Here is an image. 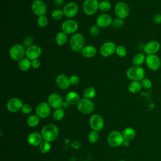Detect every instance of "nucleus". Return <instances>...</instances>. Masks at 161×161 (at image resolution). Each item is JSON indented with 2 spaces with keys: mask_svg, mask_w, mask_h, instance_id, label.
I'll return each instance as SVG.
<instances>
[{
  "mask_svg": "<svg viewBox=\"0 0 161 161\" xmlns=\"http://www.w3.org/2000/svg\"><path fill=\"white\" fill-rule=\"evenodd\" d=\"M41 135L44 140L47 142H53L58 135V129L53 124L45 125L42 130Z\"/></svg>",
  "mask_w": 161,
  "mask_h": 161,
  "instance_id": "nucleus-1",
  "label": "nucleus"
},
{
  "mask_svg": "<svg viewBox=\"0 0 161 161\" xmlns=\"http://www.w3.org/2000/svg\"><path fill=\"white\" fill-rule=\"evenodd\" d=\"M114 11L117 18L125 19L130 14V7L125 2H118L114 8Z\"/></svg>",
  "mask_w": 161,
  "mask_h": 161,
  "instance_id": "nucleus-5",
  "label": "nucleus"
},
{
  "mask_svg": "<svg viewBox=\"0 0 161 161\" xmlns=\"http://www.w3.org/2000/svg\"><path fill=\"white\" fill-rule=\"evenodd\" d=\"M88 139H89V141L91 142V143H96L98 139H99V135L97 133V131H91L89 133V135H88Z\"/></svg>",
  "mask_w": 161,
  "mask_h": 161,
  "instance_id": "nucleus-39",
  "label": "nucleus"
},
{
  "mask_svg": "<svg viewBox=\"0 0 161 161\" xmlns=\"http://www.w3.org/2000/svg\"><path fill=\"white\" fill-rule=\"evenodd\" d=\"M113 19L112 16L108 13H102L99 14L96 19V25L101 28H106L112 25Z\"/></svg>",
  "mask_w": 161,
  "mask_h": 161,
  "instance_id": "nucleus-14",
  "label": "nucleus"
},
{
  "mask_svg": "<svg viewBox=\"0 0 161 161\" xmlns=\"http://www.w3.org/2000/svg\"><path fill=\"white\" fill-rule=\"evenodd\" d=\"M51 16H52V19H54V20H56V21L60 20L64 16V14L63 10L60 9H58V8L54 9L52 12Z\"/></svg>",
  "mask_w": 161,
  "mask_h": 161,
  "instance_id": "nucleus-32",
  "label": "nucleus"
},
{
  "mask_svg": "<svg viewBox=\"0 0 161 161\" xmlns=\"http://www.w3.org/2000/svg\"><path fill=\"white\" fill-rule=\"evenodd\" d=\"M64 0H53V4L57 6H60L63 4Z\"/></svg>",
  "mask_w": 161,
  "mask_h": 161,
  "instance_id": "nucleus-48",
  "label": "nucleus"
},
{
  "mask_svg": "<svg viewBox=\"0 0 161 161\" xmlns=\"http://www.w3.org/2000/svg\"><path fill=\"white\" fill-rule=\"evenodd\" d=\"M152 21L157 25L161 23V13H156L152 17Z\"/></svg>",
  "mask_w": 161,
  "mask_h": 161,
  "instance_id": "nucleus-45",
  "label": "nucleus"
},
{
  "mask_svg": "<svg viewBox=\"0 0 161 161\" xmlns=\"http://www.w3.org/2000/svg\"><path fill=\"white\" fill-rule=\"evenodd\" d=\"M142 87L145 89H150L152 87V82L148 78H144L140 81Z\"/></svg>",
  "mask_w": 161,
  "mask_h": 161,
  "instance_id": "nucleus-38",
  "label": "nucleus"
},
{
  "mask_svg": "<svg viewBox=\"0 0 161 161\" xmlns=\"http://www.w3.org/2000/svg\"><path fill=\"white\" fill-rule=\"evenodd\" d=\"M142 88L140 81H131L128 87V89L130 92L132 94H136L141 91Z\"/></svg>",
  "mask_w": 161,
  "mask_h": 161,
  "instance_id": "nucleus-28",
  "label": "nucleus"
},
{
  "mask_svg": "<svg viewBox=\"0 0 161 161\" xmlns=\"http://www.w3.org/2000/svg\"><path fill=\"white\" fill-rule=\"evenodd\" d=\"M39 123V117L37 115H31L27 119V124L31 127H35Z\"/></svg>",
  "mask_w": 161,
  "mask_h": 161,
  "instance_id": "nucleus-33",
  "label": "nucleus"
},
{
  "mask_svg": "<svg viewBox=\"0 0 161 161\" xmlns=\"http://www.w3.org/2000/svg\"><path fill=\"white\" fill-rule=\"evenodd\" d=\"M50 149H51V145H50L49 142L45 140V141L42 142L40 143V145H39V150L43 153L48 152Z\"/></svg>",
  "mask_w": 161,
  "mask_h": 161,
  "instance_id": "nucleus-35",
  "label": "nucleus"
},
{
  "mask_svg": "<svg viewBox=\"0 0 161 161\" xmlns=\"http://www.w3.org/2000/svg\"><path fill=\"white\" fill-rule=\"evenodd\" d=\"M89 124L91 128L94 131H101L104 126V121L103 118L99 114L92 115L89 120Z\"/></svg>",
  "mask_w": 161,
  "mask_h": 161,
  "instance_id": "nucleus-18",
  "label": "nucleus"
},
{
  "mask_svg": "<svg viewBox=\"0 0 161 161\" xmlns=\"http://www.w3.org/2000/svg\"><path fill=\"white\" fill-rule=\"evenodd\" d=\"M64 114H65L64 110L62 108H60L56 109L54 111V112L53 113V117L55 119L59 121V120H61L64 118Z\"/></svg>",
  "mask_w": 161,
  "mask_h": 161,
  "instance_id": "nucleus-36",
  "label": "nucleus"
},
{
  "mask_svg": "<svg viewBox=\"0 0 161 161\" xmlns=\"http://www.w3.org/2000/svg\"><path fill=\"white\" fill-rule=\"evenodd\" d=\"M33 40L31 38V36H26V37H25V38L23 39V45L26 48H28L31 46L33 45Z\"/></svg>",
  "mask_w": 161,
  "mask_h": 161,
  "instance_id": "nucleus-41",
  "label": "nucleus"
},
{
  "mask_svg": "<svg viewBox=\"0 0 161 161\" xmlns=\"http://www.w3.org/2000/svg\"><path fill=\"white\" fill-rule=\"evenodd\" d=\"M119 161H126V160H119Z\"/></svg>",
  "mask_w": 161,
  "mask_h": 161,
  "instance_id": "nucleus-51",
  "label": "nucleus"
},
{
  "mask_svg": "<svg viewBox=\"0 0 161 161\" xmlns=\"http://www.w3.org/2000/svg\"><path fill=\"white\" fill-rule=\"evenodd\" d=\"M116 46L113 42H106L103 43L99 48L101 55L104 57H108L116 52Z\"/></svg>",
  "mask_w": 161,
  "mask_h": 161,
  "instance_id": "nucleus-12",
  "label": "nucleus"
},
{
  "mask_svg": "<svg viewBox=\"0 0 161 161\" xmlns=\"http://www.w3.org/2000/svg\"><path fill=\"white\" fill-rule=\"evenodd\" d=\"M62 31L66 35L74 34L79 28V24L77 21L73 19H67L65 20L61 25Z\"/></svg>",
  "mask_w": 161,
  "mask_h": 161,
  "instance_id": "nucleus-6",
  "label": "nucleus"
},
{
  "mask_svg": "<svg viewBox=\"0 0 161 161\" xmlns=\"http://www.w3.org/2000/svg\"><path fill=\"white\" fill-rule=\"evenodd\" d=\"M116 54L119 57H125L128 53L126 48L123 45H118L116 48Z\"/></svg>",
  "mask_w": 161,
  "mask_h": 161,
  "instance_id": "nucleus-34",
  "label": "nucleus"
},
{
  "mask_svg": "<svg viewBox=\"0 0 161 161\" xmlns=\"http://www.w3.org/2000/svg\"><path fill=\"white\" fill-rule=\"evenodd\" d=\"M99 1L97 0H84L82 4V10L85 14L92 16L99 9Z\"/></svg>",
  "mask_w": 161,
  "mask_h": 161,
  "instance_id": "nucleus-7",
  "label": "nucleus"
},
{
  "mask_svg": "<svg viewBox=\"0 0 161 161\" xmlns=\"http://www.w3.org/2000/svg\"><path fill=\"white\" fill-rule=\"evenodd\" d=\"M64 16L69 19L75 17L79 12V6L75 2H69L63 8Z\"/></svg>",
  "mask_w": 161,
  "mask_h": 161,
  "instance_id": "nucleus-13",
  "label": "nucleus"
},
{
  "mask_svg": "<svg viewBox=\"0 0 161 161\" xmlns=\"http://www.w3.org/2000/svg\"><path fill=\"white\" fill-rule=\"evenodd\" d=\"M18 67L21 71H27L31 67V60L24 57L18 61Z\"/></svg>",
  "mask_w": 161,
  "mask_h": 161,
  "instance_id": "nucleus-25",
  "label": "nucleus"
},
{
  "mask_svg": "<svg viewBox=\"0 0 161 161\" xmlns=\"http://www.w3.org/2000/svg\"><path fill=\"white\" fill-rule=\"evenodd\" d=\"M41 63L40 61L38 59H35L33 60H31V67L35 69H37L40 67Z\"/></svg>",
  "mask_w": 161,
  "mask_h": 161,
  "instance_id": "nucleus-46",
  "label": "nucleus"
},
{
  "mask_svg": "<svg viewBox=\"0 0 161 161\" xmlns=\"http://www.w3.org/2000/svg\"><path fill=\"white\" fill-rule=\"evenodd\" d=\"M85 38L80 33H75L72 35L69 40V45L71 50L75 52H81L84 47Z\"/></svg>",
  "mask_w": 161,
  "mask_h": 161,
  "instance_id": "nucleus-3",
  "label": "nucleus"
},
{
  "mask_svg": "<svg viewBox=\"0 0 161 161\" xmlns=\"http://www.w3.org/2000/svg\"><path fill=\"white\" fill-rule=\"evenodd\" d=\"M23 104L18 97H12L8 100L6 104L8 110L11 113H16L21 109Z\"/></svg>",
  "mask_w": 161,
  "mask_h": 161,
  "instance_id": "nucleus-16",
  "label": "nucleus"
},
{
  "mask_svg": "<svg viewBox=\"0 0 161 161\" xmlns=\"http://www.w3.org/2000/svg\"><path fill=\"white\" fill-rule=\"evenodd\" d=\"M77 109L80 113L85 114H88L94 111V104L91 99L83 97L80 99L78 103Z\"/></svg>",
  "mask_w": 161,
  "mask_h": 161,
  "instance_id": "nucleus-8",
  "label": "nucleus"
},
{
  "mask_svg": "<svg viewBox=\"0 0 161 161\" xmlns=\"http://www.w3.org/2000/svg\"><path fill=\"white\" fill-rule=\"evenodd\" d=\"M68 104H68V103H67V101H65V102H64V103H63L62 106H63V107H64V108H65V107H67Z\"/></svg>",
  "mask_w": 161,
  "mask_h": 161,
  "instance_id": "nucleus-50",
  "label": "nucleus"
},
{
  "mask_svg": "<svg viewBox=\"0 0 161 161\" xmlns=\"http://www.w3.org/2000/svg\"><path fill=\"white\" fill-rule=\"evenodd\" d=\"M42 136L38 133L34 132L31 133L28 135V143L33 146L40 145L42 142Z\"/></svg>",
  "mask_w": 161,
  "mask_h": 161,
  "instance_id": "nucleus-23",
  "label": "nucleus"
},
{
  "mask_svg": "<svg viewBox=\"0 0 161 161\" xmlns=\"http://www.w3.org/2000/svg\"><path fill=\"white\" fill-rule=\"evenodd\" d=\"M160 49V44L156 40H152L147 42L143 47V51L147 55L156 54Z\"/></svg>",
  "mask_w": 161,
  "mask_h": 161,
  "instance_id": "nucleus-19",
  "label": "nucleus"
},
{
  "mask_svg": "<svg viewBox=\"0 0 161 161\" xmlns=\"http://www.w3.org/2000/svg\"><path fill=\"white\" fill-rule=\"evenodd\" d=\"M32 108L29 104H23L22 108H21V111L24 114H29L31 112Z\"/></svg>",
  "mask_w": 161,
  "mask_h": 161,
  "instance_id": "nucleus-44",
  "label": "nucleus"
},
{
  "mask_svg": "<svg viewBox=\"0 0 161 161\" xmlns=\"http://www.w3.org/2000/svg\"><path fill=\"white\" fill-rule=\"evenodd\" d=\"M72 147L74 148H79L81 147V144L78 141H74L72 143Z\"/></svg>",
  "mask_w": 161,
  "mask_h": 161,
  "instance_id": "nucleus-47",
  "label": "nucleus"
},
{
  "mask_svg": "<svg viewBox=\"0 0 161 161\" xmlns=\"http://www.w3.org/2000/svg\"><path fill=\"white\" fill-rule=\"evenodd\" d=\"M36 115L41 118L48 117L50 113V106L48 103L42 102L39 103L36 108Z\"/></svg>",
  "mask_w": 161,
  "mask_h": 161,
  "instance_id": "nucleus-17",
  "label": "nucleus"
},
{
  "mask_svg": "<svg viewBox=\"0 0 161 161\" xmlns=\"http://www.w3.org/2000/svg\"><path fill=\"white\" fill-rule=\"evenodd\" d=\"M69 80H70V84L73 85V86H76V85L79 84L80 82V80L79 76L76 74H73V75H70V77H69Z\"/></svg>",
  "mask_w": 161,
  "mask_h": 161,
  "instance_id": "nucleus-42",
  "label": "nucleus"
},
{
  "mask_svg": "<svg viewBox=\"0 0 161 161\" xmlns=\"http://www.w3.org/2000/svg\"><path fill=\"white\" fill-rule=\"evenodd\" d=\"M55 43L59 46L64 45L67 41V36L63 31H58L55 36Z\"/></svg>",
  "mask_w": 161,
  "mask_h": 161,
  "instance_id": "nucleus-27",
  "label": "nucleus"
},
{
  "mask_svg": "<svg viewBox=\"0 0 161 161\" xmlns=\"http://www.w3.org/2000/svg\"><path fill=\"white\" fill-rule=\"evenodd\" d=\"M42 48L37 45H33L32 46L26 48L25 56L30 60L38 59L42 54Z\"/></svg>",
  "mask_w": 161,
  "mask_h": 161,
  "instance_id": "nucleus-15",
  "label": "nucleus"
},
{
  "mask_svg": "<svg viewBox=\"0 0 161 161\" xmlns=\"http://www.w3.org/2000/svg\"><path fill=\"white\" fill-rule=\"evenodd\" d=\"M26 53L25 47L21 44H15L9 50V56L14 61H19Z\"/></svg>",
  "mask_w": 161,
  "mask_h": 161,
  "instance_id": "nucleus-4",
  "label": "nucleus"
},
{
  "mask_svg": "<svg viewBox=\"0 0 161 161\" xmlns=\"http://www.w3.org/2000/svg\"><path fill=\"white\" fill-rule=\"evenodd\" d=\"M96 94V89L93 87H91V86L86 87L83 92L84 97L89 99H91L93 97H94Z\"/></svg>",
  "mask_w": 161,
  "mask_h": 161,
  "instance_id": "nucleus-30",
  "label": "nucleus"
},
{
  "mask_svg": "<svg viewBox=\"0 0 161 161\" xmlns=\"http://www.w3.org/2000/svg\"><path fill=\"white\" fill-rule=\"evenodd\" d=\"M111 8V4L108 0H103L99 3V9L103 12H107Z\"/></svg>",
  "mask_w": 161,
  "mask_h": 161,
  "instance_id": "nucleus-31",
  "label": "nucleus"
},
{
  "mask_svg": "<svg viewBox=\"0 0 161 161\" xmlns=\"http://www.w3.org/2000/svg\"><path fill=\"white\" fill-rule=\"evenodd\" d=\"M124 140L123 134L117 131H111L108 136V143L113 147H117L123 145Z\"/></svg>",
  "mask_w": 161,
  "mask_h": 161,
  "instance_id": "nucleus-11",
  "label": "nucleus"
},
{
  "mask_svg": "<svg viewBox=\"0 0 161 161\" xmlns=\"http://www.w3.org/2000/svg\"><path fill=\"white\" fill-rule=\"evenodd\" d=\"M82 55L87 58H91L96 56L97 53V50L93 45H86L81 50Z\"/></svg>",
  "mask_w": 161,
  "mask_h": 161,
  "instance_id": "nucleus-22",
  "label": "nucleus"
},
{
  "mask_svg": "<svg viewBox=\"0 0 161 161\" xmlns=\"http://www.w3.org/2000/svg\"><path fill=\"white\" fill-rule=\"evenodd\" d=\"M145 64L150 70L152 71H157L160 68L161 60L156 54L147 55V56H146Z\"/></svg>",
  "mask_w": 161,
  "mask_h": 161,
  "instance_id": "nucleus-10",
  "label": "nucleus"
},
{
  "mask_svg": "<svg viewBox=\"0 0 161 161\" xmlns=\"http://www.w3.org/2000/svg\"><path fill=\"white\" fill-rule=\"evenodd\" d=\"M31 9L33 13L38 17L46 14L47 6L42 0H34L31 4Z\"/></svg>",
  "mask_w": 161,
  "mask_h": 161,
  "instance_id": "nucleus-9",
  "label": "nucleus"
},
{
  "mask_svg": "<svg viewBox=\"0 0 161 161\" xmlns=\"http://www.w3.org/2000/svg\"><path fill=\"white\" fill-rule=\"evenodd\" d=\"M123 136L125 139L128 140H131L133 139L136 135L135 131L132 128H126L123 131Z\"/></svg>",
  "mask_w": 161,
  "mask_h": 161,
  "instance_id": "nucleus-29",
  "label": "nucleus"
},
{
  "mask_svg": "<svg viewBox=\"0 0 161 161\" xmlns=\"http://www.w3.org/2000/svg\"><path fill=\"white\" fill-rule=\"evenodd\" d=\"M63 103L64 101L62 97L57 93H52L48 97V103L51 107L53 108L57 109L61 108L62 106Z\"/></svg>",
  "mask_w": 161,
  "mask_h": 161,
  "instance_id": "nucleus-20",
  "label": "nucleus"
},
{
  "mask_svg": "<svg viewBox=\"0 0 161 161\" xmlns=\"http://www.w3.org/2000/svg\"><path fill=\"white\" fill-rule=\"evenodd\" d=\"M124 25V19L119 18H116L115 19H113V23H112V26L114 28L116 29H118L121 28Z\"/></svg>",
  "mask_w": 161,
  "mask_h": 161,
  "instance_id": "nucleus-40",
  "label": "nucleus"
},
{
  "mask_svg": "<svg viewBox=\"0 0 161 161\" xmlns=\"http://www.w3.org/2000/svg\"><path fill=\"white\" fill-rule=\"evenodd\" d=\"M79 95L74 91L69 92L65 96V101L68 103L69 104L74 105L78 104L80 101Z\"/></svg>",
  "mask_w": 161,
  "mask_h": 161,
  "instance_id": "nucleus-24",
  "label": "nucleus"
},
{
  "mask_svg": "<svg viewBox=\"0 0 161 161\" xmlns=\"http://www.w3.org/2000/svg\"><path fill=\"white\" fill-rule=\"evenodd\" d=\"M127 78L132 81H141L145 78V71L141 66H131L129 67L126 72Z\"/></svg>",
  "mask_w": 161,
  "mask_h": 161,
  "instance_id": "nucleus-2",
  "label": "nucleus"
},
{
  "mask_svg": "<svg viewBox=\"0 0 161 161\" xmlns=\"http://www.w3.org/2000/svg\"><path fill=\"white\" fill-rule=\"evenodd\" d=\"M55 84L60 89H67L71 85L68 77L65 74H59L57 76L55 79Z\"/></svg>",
  "mask_w": 161,
  "mask_h": 161,
  "instance_id": "nucleus-21",
  "label": "nucleus"
},
{
  "mask_svg": "<svg viewBox=\"0 0 161 161\" xmlns=\"http://www.w3.org/2000/svg\"><path fill=\"white\" fill-rule=\"evenodd\" d=\"M99 27L97 26L96 25H92L89 28V34L92 36H96L99 33Z\"/></svg>",
  "mask_w": 161,
  "mask_h": 161,
  "instance_id": "nucleus-43",
  "label": "nucleus"
},
{
  "mask_svg": "<svg viewBox=\"0 0 161 161\" xmlns=\"http://www.w3.org/2000/svg\"><path fill=\"white\" fill-rule=\"evenodd\" d=\"M48 23V18L45 15H42L38 17L37 24L41 28H44L47 26Z\"/></svg>",
  "mask_w": 161,
  "mask_h": 161,
  "instance_id": "nucleus-37",
  "label": "nucleus"
},
{
  "mask_svg": "<svg viewBox=\"0 0 161 161\" xmlns=\"http://www.w3.org/2000/svg\"><path fill=\"white\" fill-rule=\"evenodd\" d=\"M129 144H130L129 140L125 139V140H124V141H123V145H125V146H126V147H127V146H128V145H129Z\"/></svg>",
  "mask_w": 161,
  "mask_h": 161,
  "instance_id": "nucleus-49",
  "label": "nucleus"
},
{
  "mask_svg": "<svg viewBox=\"0 0 161 161\" xmlns=\"http://www.w3.org/2000/svg\"><path fill=\"white\" fill-rule=\"evenodd\" d=\"M146 56L143 53H137L132 58V63L135 66H141L145 63Z\"/></svg>",
  "mask_w": 161,
  "mask_h": 161,
  "instance_id": "nucleus-26",
  "label": "nucleus"
}]
</instances>
